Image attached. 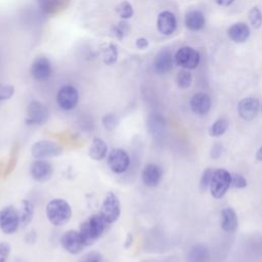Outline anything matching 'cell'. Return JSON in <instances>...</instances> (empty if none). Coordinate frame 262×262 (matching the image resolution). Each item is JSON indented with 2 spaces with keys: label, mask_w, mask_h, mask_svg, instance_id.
Instances as JSON below:
<instances>
[{
  "label": "cell",
  "mask_w": 262,
  "mask_h": 262,
  "mask_svg": "<svg viewBox=\"0 0 262 262\" xmlns=\"http://www.w3.org/2000/svg\"><path fill=\"white\" fill-rule=\"evenodd\" d=\"M108 223L98 214L91 215L80 225V235L86 247L93 245L106 230Z\"/></svg>",
  "instance_id": "cell-1"
},
{
  "label": "cell",
  "mask_w": 262,
  "mask_h": 262,
  "mask_svg": "<svg viewBox=\"0 0 262 262\" xmlns=\"http://www.w3.org/2000/svg\"><path fill=\"white\" fill-rule=\"evenodd\" d=\"M46 217L52 225L62 226L72 217V207L63 199H52L46 205Z\"/></svg>",
  "instance_id": "cell-2"
},
{
  "label": "cell",
  "mask_w": 262,
  "mask_h": 262,
  "mask_svg": "<svg viewBox=\"0 0 262 262\" xmlns=\"http://www.w3.org/2000/svg\"><path fill=\"white\" fill-rule=\"evenodd\" d=\"M231 186V174L225 169H216L210 183V191L215 199H221Z\"/></svg>",
  "instance_id": "cell-3"
},
{
  "label": "cell",
  "mask_w": 262,
  "mask_h": 262,
  "mask_svg": "<svg viewBox=\"0 0 262 262\" xmlns=\"http://www.w3.org/2000/svg\"><path fill=\"white\" fill-rule=\"evenodd\" d=\"M99 214L108 224H112L119 219L121 215V204L120 200L114 192L110 191L105 194Z\"/></svg>",
  "instance_id": "cell-4"
},
{
  "label": "cell",
  "mask_w": 262,
  "mask_h": 262,
  "mask_svg": "<svg viewBox=\"0 0 262 262\" xmlns=\"http://www.w3.org/2000/svg\"><path fill=\"white\" fill-rule=\"evenodd\" d=\"M31 152L35 159L44 160L61 155L62 147L52 140H39L32 145Z\"/></svg>",
  "instance_id": "cell-5"
},
{
  "label": "cell",
  "mask_w": 262,
  "mask_h": 262,
  "mask_svg": "<svg viewBox=\"0 0 262 262\" xmlns=\"http://www.w3.org/2000/svg\"><path fill=\"white\" fill-rule=\"evenodd\" d=\"M20 225L18 212L12 206H6L0 210V229L6 234L14 233Z\"/></svg>",
  "instance_id": "cell-6"
},
{
  "label": "cell",
  "mask_w": 262,
  "mask_h": 262,
  "mask_svg": "<svg viewBox=\"0 0 262 262\" xmlns=\"http://www.w3.org/2000/svg\"><path fill=\"white\" fill-rule=\"evenodd\" d=\"M108 168L117 174H122L127 171L130 166V157L123 148H113L107 156Z\"/></svg>",
  "instance_id": "cell-7"
},
{
  "label": "cell",
  "mask_w": 262,
  "mask_h": 262,
  "mask_svg": "<svg viewBox=\"0 0 262 262\" xmlns=\"http://www.w3.org/2000/svg\"><path fill=\"white\" fill-rule=\"evenodd\" d=\"M56 102L61 110L71 111L79 102V91L72 85H64L56 94Z\"/></svg>",
  "instance_id": "cell-8"
},
{
  "label": "cell",
  "mask_w": 262,
  "mask_h": 262,
  "mask_svg": "<svg viewBox=\"0 0 262 262\" xmlns=\"http://www.w3.org/2000/svg\"><path fill=\"white\" fill-rule=\"evenodd\" d=\"M49 118L48 108L38 100H32L27 110L26 122L29 125H42Z\"/></svg>",
  "instance_id": "cell-9"
},
{
  "label": "cell",
  "mask_w": 262,
  "mask_h": 262,
  "mask_svg": "<svg viewBox=\"0 0 262 262\" xmlns=\"http://www.w3.org/2000/svg\"><path fill=\"white\" fill-rule=\"evenodd\" d=\"M175 62L184 70H192L199 66L200 53L188 46L181 47L175 54Z\"/></svg>",
  "instance_id": "cell-10"
},
{
  "label": "cell",
  "mask_w": 262,
  "mask_h": 262,
  "mask_svg": "<svg viewBox=\"0 0 262 262\" xmlns=\"http://www.w3.org/2000/svg\"><path fill=\"white\" fill-rule=\"evenodd\" d=\"M60 243L67 252L74 255L81 253L84 247H86L83 243L79 230L74 229L66 231L60 238Z\"/></svg>",
  "instance_id": "cell-11"
},
{
  "label": "cell",
  "mask_w": 262,
  "mask_h": 262,
  "mask_svg": "<svg viewBox=\"0 0 262 262\" xmlns=\"http://www.w3.org/2000/svg\"><path fill=\"white\" fill-rule=\"evenodd\" d=\"M30 71H31L32 77L36 81H39V82L47 81L50 78L51 74H52L51 62L45 56L38 57L31 64V70Z\"/></svg>",
  "instance_id": "cell-12"
},
{
  "label": "cell",
  "mask_w": 262,
  "mask_h": 262,
  "mask_svg": "<svg viewBox=\"0 0 262 262\" xmlns=\"http://www.w3.org/2000/svg\"><path fill=\"white\" fill-rule=\"evenodd\" d=\"M31 176L38 182H45L49 180L53 173L52 165L45 160H36L30 169Z\"/></svg>",
  "instance_id": "cell-13"
},
{
  "label": "cell",
  "mask_w": 262,
  "mask_h": 262,
  "mask_svg": "<svg viewBox=\"0 0 262 262\" xmlns=\"http://www.w3.org/2000/svg\"><path fill=\"white\" fill-rule=\"evenodd\" d=\"M260 110V102L257 98L246 97L237 104V112L242 119L246 121L253 120Z\"/></svg>",
  "instance_id": "cell-14"
},
{
  "label": "cell",
  "mask_w": 262,
  "mask_h": 262,
  "mask_svg": "<svg viewBox=\"0 0 262 262\" xmlns=\"http://www.w3.org/2000/svg\"><path fill=\"white\" fill-rule=\"evenodd\" d=\"M176 26H177L176 17L172 12L166 10V11H162L158 15L157 28L161 34L165 36H170L175 32Z\"/></svg>",
  "instance_id": "cell-15"
},
{
  "label": "cell",
  "mask_w": 262,
  "mask_h": 262,
  "mask_svg": "<svg viewBox=\"0 0 262 262\" xmlns=\"http://www.w3.org/2000/svg\"><path fill=\"white\" fill-rule=\"evenodd\" d=\"M162 175H163L162 169L158 165L149 163V164H146L142 169L141 179L146 186L155 187L160 183L162 179Z\"/></svg>",
  "instance_id": "cell-16"
},
{
  "label": "cell",
  "mask_w": 262,
  "mask_h": 262,
  "mask_svg": "<svg viewBox=\"0 0 262 262\" xmlns=\"http://www.w3.org/2000/svg\"><path fill=\"white\" fill-rule=\"evenodd\" d=\"M189 105L194 114L203 116L208 114L211 108V98L206 93L199 92L190 98Z\"/></svg>",
  "instance_id": "cell-17"
},
{
  "label": "cell",
  "mask_w": 262,
  "mask_h": 262,
  "mask_svg": "<svg viewBox=\"0 0 262 262\" xmlns=\"http://www.w3.org/2000/svg\"><path fill=\"white\" fill-rule=\"evenodd\" d=\"M173 57L168 49H162L157 53L154 60L155 71L159 74H166L172 70Z\"/></svg>",
  "instance_id": "cell-18"
},
{
  "label": "cell",
  "mask_w": 262,
  "mask_h": 262,
  "mask_svg": "<svg viewBox=\"0 0 262 262\" xmlns=\"http://www.w3.org/2000/svg\"><path fill=\"white\" fill-rule=\"evenodd\" d=\"M238 219L235 211L228 207L221 212V227L226 232H233L237 228Z\"/></svg>",
  "instance_id": "cell-19"
},
{
  "label": "cell",
  "mask_w": 262,
  "mask_h": 262,
  "mask_svg": "<svg viewBox=\"0 0 262 262\" xmlns=\"http://www.w3.org/2000/svg\"><path fill=\"white\" fill-rule=\"evenodd\" d=\"M89 157L94 161H101L107 155V145L99 137H95L89 147Z\"/></svg>",
  "instance_id": "cell-20"
},
{
  "label": "cell",
  "mask_w": 262,
  "mask_h": 262,
  "mask_svg": "<svg viewBox=\"0 0 262 262\" xmlns=\"http://www.w3.org/2000/svg\"><path fill=\"white\" fill-rule=\"evenodd\" d=\"M228 36L234 42H237V43L244 42L250 36L249 27L244 23L234 24L228 29Z\"/></svg>",
  "instance_id": "cell-21"
},
{
  "label": "cell",
  "mask_w": 262,
  "mask_h": 262,
  "mask_svg": "<svg viewBox=\"0 0 262 262\" xmlns=\"http://www.w3.org/2000/svg\"><path fill=\"white\" fill-rule=\"evenodd\" d=\"M185 26L190 31H199L205 26L204 14L199 10H191L186 13L184 18Z\"/></svg>",
  "instance_id": "cell-22"
},
{
  "label": "cell",
  "mask_w": 262,
  "mask_h": 262,
  "mask_svg": "<svg viewBox=\"0 0 262 262\" xmlns=\"http://www.w3.org/2000/svg\"><path fill=\"white\" fill-rule=\"evenodd\" d=\"M209 259H210V252L206 246L198 244L190 248L188 253L189 262H208Z\"/></svg>",
  "instance_id": "cell-23"
},
{
  "label": "cell",
  "mask_w": 262,
  "mask_h": 262,
  "mask_svg": "<svg viewBox=\"0 0 262 262\" xmlns=\"http://www.w3.org/2000/svg\"><path fill=\"white\" fill-rule=\"evenodd\" d=\"M18 216H19V222L23 227L27 226L33 219L34 216V205L28 201V200H23L20 204V208L17 211Z\"/></svg>",
  "instance_id": "cell-24"
},
{
  "label": "cell",
  "mask_w": 262,
  "mask_h": 262,
  "mask_svg": "<svg viewBox=\"0 0 262 262\" xmlns=\"http://www.w3.org/2000/svg\"><path fill=\"white\" fill-rule=\"evenodd\" d=\"M228 128V122L225 119H218L217 121H215L210 129H209V134L212 137H219L221 135H223L226 130Z\"/></svg>",
  "instance_id": "cell-25"
},
{
  "label": "cell",
  "mask_w": 262,
  "mask_h": 262,
  "mask_svg": "<svg viewBox=\"0 0 262 262\" xmlns=\"http://www.w3.org/2000/svg\"><path fill=\"white\" fill-rule=\"evenodd\" d=\"M118 58V49L115 44H108L102 50V59L105 64H113Z\"/></svg>",
  "instance_id": "cell-26"
},
{
  "label": "cell",
  "mask_w": 262,
  "mask_h": 262,
  "mask_svg": "<svg viewBox=\"0 0 262 262\" xmlns=\"http://www.w3.org/2000/svg\"><path fill=\"white\" fill-rule=\"evenodd\" d=\"M116 12L122 19H129L133 15V7L128 1H123L116 6Z\"/></svg>",
  "instance_id": "cell-27"
},
{
  "label": "cell",
  "mask_w": 262,
  "mask_h": 262,
  "mask_svg": "<svg viewBox=\"0 0 262 262\" xmlns=\"http://www.w3.org/2000/svg\"><path fill=\"white\" fill-rule=\"evenodd\" d=\"M148 128L152 133H160L165 128V120L159 115H154L148 120Z\"/></svg>",
  "instance_id": "cell-28"
},
{
  "label": "cell",
  "mask_w": 262,
  "mask_h": 262,
  "mask_svg": "<svg viewBox=\"0 0 262 262\" xmlns=\"http://www.w3.org/2000/svg\"><path fill=\"white\" fill-rule=\"evenodd\" d=\"M176 82L177 85L182 88V89H186L191 85L192 82V77L191 74L187 71V70H182L177 74L176 77Z\"/></svg>",
  "instance_id": "cell-29"
},
{
  "label": "cell",
  "mask_w": 262,
  "mask_h": 262,
  "mask_svg": "<svg viewBox=\"0 0 262 262\" xmlns=\"http://www.w3.org/2000/svg\"><path fill=\"white\" fill-rule=\"evenodd\" d=\"M112 30H113V34L116 36V38H118L119 40H122L123 37L126 34H128L130 27H129V24L125 19H123L119 24L115 25Z\"/></svg>",
  "instance_id": "cell-30"
},
{
  "label": "cell",
  "mask_w": 262,
  "mask_h": 262,
  "mask_svg": "<svg viewBox=\"0 0 262 262\" xmlns=\"http://www.w3.org/2000/svg\"><path fill=\"white\" fill-rule=\"evenodd\" d=\"M249 20L255 29H259L262 26V13L258 7H253L249 11Z\"/></svg>",
  "instance_id": "cell-31"
},
{
  "label": "cell",
  "mask_w": 262,
  "mask_h": 262,
  "mask_svg": "<svg viewBox=\"0 0 262 262\" xmlns=\"http://www.w3.org/2000/svg\"><path fill=\"white\" fill-rule=\"evenodd\" d=\"M213 172H214V170L211 168H208L203 172V174L201 176V180H200V187H201L202 191H205L207 188L210 187Z\"/></svg>",
  "instance_id": "cell-32"
},
{
  "label": "cell",
  "mask_w": 262,
  "mask_h": 262,
  "mask_svg": "<svg viewBox=\"0 0 262 262\" xmlns=\"http://www.w3.org/2000/svg\"><path fill=\"white\" fill-rule=\"evenodd\" d=\"M14 94V87L9 84L0 83V101L10 99Z\"/></svg>",
  "instance_id": "cell-33"
},
{
  "label": "cell",
  "mask_w": 262,
  "mask_h": 262,
  "mask_svg": "<svg viewBox=\"0 0 262 262\" xmlns=\"http://www.w3.org/2000/svg\"><path fill=\"white\" fill-rule=\"evenodd\" d=\"M102 124H103L105 129L113 130V129L116 128V126L118 124V119L115 115L108 114V115H106L102 118Z\"/></svg>",
  "instance_id": "cell-34"
},
{
  "label": "cell",
  "mask_w": 262,
  "mask_h": 262,
  "mask_svg": "<svg viewBox=\"0 0 262 262\" xmlns=\"http://www.w3.org/2000/svg\"><path fill=\"white\" fill-rule=\"evenodd\" d=\"M231 186L234 188H244L247 186V180L241 174H231Z\"/></svg>",
  "instance_id": "cell-35"
},
{
  "label": "cell",
  "mask_w": 262,
  "mask_h": 262,
  "mask_svg": "<svg viewBox=\"0 0 262 262\" xmlns=\"http://www.w3.org/2000/svg\"><path fill=\"white\" fill-rule=\"evenodd\" d=\"M81 262H104L102 255L99 252L92 251L87 253L81 260Z\"/></svg>",
  "instance_id": "cell-36"
},
{
  "label": "cell",
  "mask_w": 262,
  "mask_h": 262,
  "mask_svg": "<svg viewBox=\"0 0 262 262\" xmlns=\"http://www.w3.org/2000/svg\"><path fill=\"white\" fill-rule=\"evenodd\" d=\"M10 254V246L5 242H0V262H7Z\"/></svg>",
  "instance_id": "cell-37"
},
{
  "label": "cell",
  "mask_w": 262,
  "mask_h": 262,
  "mask_svg": "<svg viewBox=\"0 0 262 262\" xmlns=\"http://www.w3.org/2000/svg\"><path fill=\"white\" fill-rule=\"evenodd\" d=\"M222 152H223V146H222L220 143L216 142V143L213 144V146L211 147L210 156H211V158H213V159L216 160V159H218V158L221 157Z\"/></svg>",
  "instance_id": "cell-38"
},
{
  "label": "cell",
  "mask_w": 262,
  "mask_h": 262,
  "mask_svg": "<svg viewBox=\"0 0 262 262\" xmlns=\"http://www.w3.org/2000/svg\"><path fill=\"white\" fill-rule=\"evenodd\" d=\"M135 45H136V47L139 48V49H145V48L148 46V41H147V39L141 37V38H138V39L136 40Z\"/></svg>",
  "instance_id": "cell-39"
},
{
  "label": "cell",
  "mask_w": 262,
  "mask_h": 262,
  "mask_svg": "<svg viewBox=\"0 0 262 262\" xmlns=\"http://www.w3.org/2000/svg\"><path fill=\"white\" fill-rule=\"evenodd\" d=\"M234 0H215V2L220 6H229Z\"/></svg>",
  "instance_id": "cell-40"
},
{
  "label": "cell",
  "mask_w": 262,
  "mask_h": 262,
  "mask_svg": "<svg viewBox=\"0 0 262 262\" xmlns=\"http://www.w3.org/2000/svg\"><path fill=\"white\" fill-rule=\"evenodd\" d=\"M132 241H133V238H132L131 233H128V235H127V237H126V241H125L124 247H125V248H129L130 245L132 244Z\"/></svg>",
  "instance_id": "cell-41"
},
{
  "label": "cell",
  "mask_w": 262,
  "mask_h": 262,
  "mask_svg": "<svg viewBox=\"0 0 262 262\" xmlns=\"http://www.w3.org/2000/svg\"><path fill=\"white\" fill-rule=\"evenodd\" d=\"M256 159H257L258 161H262V146H260L259 149L257 150V152H256Z\"/></svg>",
  "instance_id": "cell-42"
},
{
  "label": "cell",
  "mask_w": 262,
  "mask_h": 262,
  "mask_svg": "<svg viewBox=\"0 0 262 262\" xmlns=\"http://www.w3.org/2000/svg\"><path fill=\"white\" fill-rule=\"evenodd\" d=\"M260 107H261V110H262V105H261V106H260Z\"/></svg>",
  "instance_id": "cell-43"
}]
</instances>
